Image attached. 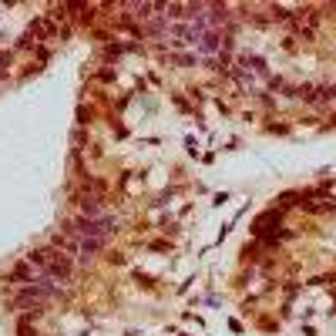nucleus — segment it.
I'll list each match as a JSON object with an SVG mask.
<instances>
[{
	"mask_svg": "<svg viewBox=\"0 0 336 336\" xmlns=\"http://www.w3.org/2000/svg\"><path fill=\"white\" fill-rule=\"evenodd\" d=\"M44 272H47V279H68L71 276V255L54 249L51 259H47V266H44Z\"/></svg>",
	"mask_w": 336,
	"mask_h": 336,
	"instance_id": "nucleus-1",
	"label": "nucleus"
},
{
	"mask_svg": "<svg viewBox=\"0 0 336 336\" xmlns=\"http://www.w3.org/2000/svg\"><path fill=\"white\" fill-rule=\"evenodd\" d=\"M81 209L87 219H98L101 215V198L98 195H81Z\"/></svg>",
	"mask_w": 336,
	"mask_h": 336,
	"instance_id": "nucleus-2",
	"label": "nucleus"
},
{
	"mask_svg": "<svg viewBox=\"0 0 336 336\" xmlns=\"http://www.w3.org/2000/svg\"><path fill=\"white\" fill-rule=\"evenodd\" d=\"M101 249H104V239H84L81 242V259L87 262V259H91L94 252H101Z\"/></svg>",
	"mask_w": 336,
	"mask_h": 336,
	"instance_id": "nucleus-3",
	"label": "nucleus"
},
{
	"mask_svg": "<svg viewBox=\"0 0 336 336\" xmlns=\"http://www.w3.org/2000/svg\"><path fill=\"white\" fill-rule=\"evenodd\" d=\"M10 279H14V282H34V272H30V266H27V262H20V266H14Z\"/></svg>",
	"mask_w": 336,
	"mask_h": 336,
	"instance_id": "nucleus-4",
	"label": "nucleus"
},
{
	"mask_svg": "<svg viewBox=\"0 0 336 336\" xmlns=\"http://www.w3.org/2000/svg\"><path fill=\"white\" fill-rule=\"evenodd\" d=\"M202 47H205V51H215V47H219V34H205V37H202Z\"/></svg>",
	"mask_w": 336,
	"mask_h": 336,
	"instance_id": "nucleus-5",
	"label": "nucleus"
},
{
	"mask_svg": "<svg viewBox=\"0 0 336 336\" xmlns=\"http://www.w3.org/2000/svg\"><path fill=\"white\" fill-rule=\"evenodd\" d=\"M7 68H10V54H0V78L7 74Z\"/></svg>",
	"mask_w": 336,
	"mask_h": 336,
	"instance_id": "nucleus-6",
	"label": "nucleus"
}]
</instances>
